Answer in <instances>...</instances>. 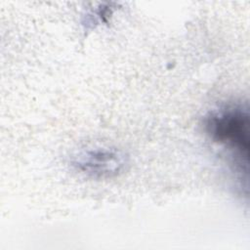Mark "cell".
I'll use <instances>...</instances> for the list:
<instances>
[{
	"instance_id": "7a4b0ae2",
	"label": "cell",
	"mask_w": 250,
	"mask_h": 250,
	"mask_svg": "<svg viewBox=\"0 0 250 250\" xmlns=\"http://www.w3.org/2000/svg\"><path fill=\"white\" fill-rule=\"evenodd\" d=\"M129 165L125 151L110 146H97L77 152L71 160L72 168L92 179H111L124 173Z\"/></svg>"
},
{
	"instance_id": "6da1fadb",
	"label": "cell",
	"mask_w": 250,
	"mask_h": 250,
	"mask_svg": "<svg viewBox=\"0 0 250 250\" xmlns=\"http://www.w3.org/2000/svg\"><path fill=\"white\" fill-rule=\"evenodd\" d=\"M205 130L216 143L231 153L235 170L248 183L249 109L241 104L212 110L205 118Z\"/></svg>"
}]
</instances>
